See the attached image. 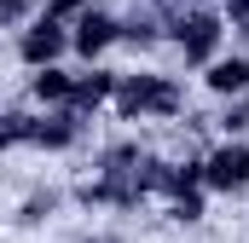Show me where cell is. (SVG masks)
Masks as SVG:
<instances>
[{"label": "cell", "mask_w": 249, "mask_h": 243, "mask_svg": "<svg viewBox=\"0 0 249 243\" xmlns=\"http://www.w3.org/2000/svg\"><path fill=\"white\" fill-rule=\"evenodd\" d=\"M244 104H249V93H244Z\"/></svg>", "instance_id": "obj_17"}, {"label": "cell", "mask_w": 249, "mask_h": 243, "mask_svg": "<svg viewBox=\"0 0 249 243\" xmlns=\"http://www.w3.org/2000/svg\"><path fill=\"white\" fill-rule=\"evenodd\" d=\"M53 208H58V191H35L18 208V226H41V220H53Z\"/></svg>", "instance_id": "obj_12"}, {"label": "cell", "mask_w": 249, "mask_h": 243, "mask_svg": "<svg viewBox=\"0 0 249 243\" xmlns=\"http://www.w3.org/2000/svg\"><path fill=\"white\" fill-rule=\"evenodd\" d=\"M70 87H75V69H64V64H41V69H29V99H35L41 110L70 104Z\"/></svg>", "instance_id": "obj_9"}, {"label": "cell", "mask_w": 249, "mask_h": 243, "mask_svg": "<svg viewBox=\"0 0 249 243\" xmlns=\"http://www.w3.org/2000/svg\"><path fill=\"white\" fill-rule=\"evenodd\" d=\"M110 47H122V17H110L105 0H87V6L70 17V52L81 64H99Z\"/></svg>", "instance_id": "obj_3"}, {"label": "cell", "mask_w": 249, "mask_h": 243, "mask_svg": "<svg viewBox=\"0 0 249 243\" xmlns=\"http://www.w3.org/2000/svg\"><path fill=\"white\" fill-rule=\"evenodd\" d=\"M110 110H116V122H151V116L168 122V116L186 110V93H180V81L162 75V69H127V75H116Z\"/></svg>", "instance_id": "obj_1"}, {"label": "cell", "mask_w": 249, "mask_h": 243, "mask_svg": "<svg viewBox=\"0 0 249 243\" xmlns=\"http://www.w3.org/2000/svg\"><path fill=\"white\" fill-rule=\"evenodd\" d=\"M220 139H249V104L244 99H226V110H220Z\"/></svg>", "instance_id": "obj_11"}, {"label": "cell", "mask_w": 249, "mask_h": 243, "mask_svg": "<svg viewBox=\"0 0 249 243\" xmlns=\"http://www.w3.org/2000/svg\"><path fill=\"white\" fill-rule=\"evenodd\" d=\"M81 133H87V116L81 110H70V104H58V110H41L35 116V133H29V151H75L81 145Z\"/></svg>", "instance_id": "obj_6"}, {"label": "cell", "mask_w": 249, "mask_h": 243, "mask_svg": "<svg viewBox=\"0 0 249 243\" xmlns=\"http://www.w3.org/2000/svg\"><path fill=\"white\" fill-rule=\"evenodd\" d=\"M203 191H214V197L249 191V139H220L214 151H203Z\"/></svg>", "instance_id": "obj_5"}, {"label": "cell", "mask_w": 249, "mask_h": 243, "mask_svg": "<svg viewBox=\"0 0 249 243\" xmlns=\"http://www.w3.org/2000/svg\"><path fill=\"white\" fill-rule=\"evenodd\" d=\"M64 52H70V17H58V12L41 6L18 29V58L29 64V69H41V64H64Z\"/></svg>", "instance_id": "obj_4"}, {"label": "cell", "mask_w": 249, "mask_h": 243, "mask_svg": "<svg viewBox=\"0 0 249 243\" xmlns=\"http://www.w3.org/2000/svg\"><path fill=\"white\" fill-rule=\"evenodd\" d=\"M162 29H168V23H162L157 12H139V17H127V23H122V41H127V47H157Z\"/></svg>", "instance_id": "obj_10"}, {"label": "cell", "mask_w": 249, "mask_h": 243, "mask_svg": "<svg viewBox=\"0 0 249 243\" xmlns=\"http://www.w3.org/2000/svg\"><path fill=\"white\" fill-rule=\"evenodd\" d=\"M35 17V0H0V23H23Z\"/></svg>", "instance_id": "obj_15"}, {"label": "cell", "mask_w": 249, "mask_h": 243, "mask_svg": "<svg viewBox=\"0 0 249 243\" xmlns=\"http://www.w3.org/2000/svg\"><path fill=\"white\" fill-rule=\"evenodd\" d=\"M168 41L180 47V58H186L191 69H203V64L226 47V17H220V6H186V12H174V17H168Z\"/></svg>", "instance_id": "obj_2"}, {"label": "cell", "mask_w": 249, "mask_h": 243, "mask_svg": "<svg viewBox=\"0 0 249 243\" xmlns=\"http://www.w3.org/2000/svg\"><path fill=\"white\" fill-rule=\"evenodd\" d=\"M0 110H6V104H0Z\"/></svg>", "instance_id": "obj_18"}, {"label": "cell", "mask_w": 249, "mask_h": 243, "mask_svg": "<svg viewBox=\"0 0 249 243\" xmlns=\"http://www.w3.org/2000/svg\"><path fill=\"white\" fill-rule=\"evenodd\" d=\"M203 93L209 99H244L249 93V52H214L203 64Z\"/></svg>", "instance_id": "obj_7"}, {"label": "cell", "mask_w": 249, "mask_h": 243, "mask_svg": "<svg viewBox=\"0 0 249 243\" xmlns=\"http://www.w3.org/2000/svg\"><path fill=\"white\" fill-rule=\"evenodd\" d=\"M168 220H180V226H191V220H203V191H186V197H168Z\"/></svg>", "instance_id": "obj_13"}, {"label": "cell", "mask_w": 249, "mask_h": 243, "mask_svg": "<svg viewBox=\"0 0 249 243\" xmlns=\"http://www.w3.org/2000/svg\"><path fill=\"white\" fill-rule=\"evenodd\" d=\"M110 93H116V69H105V64H87V69L75 75V87H70V110H81V116H99V110H110Z\"/></svg>", "instance_id": "obj_8"}, {"label": "cell", "mask_w": 249, "mask_h": 243, "mask_svg": "<svg viewBox=\"0 0 249 243\" xmlns=\"http://www.w3.org/2000/svg\"><path fill=\"white\" fill-rule=\"evenodd\" d=\"M81 243H116V238H81Z\"/></svg>", "instance_id": "obj_16"}, {"label": "cell", "mask_w": 249, "mask_h": 243, "mask_svg": "<svg viewBox=\"0 0 249 243\" xmlns=\"http://www.w3.org/2000/svg\"><path fill=\"white\" fill-rule=\"evenodd\" d=\"M220 17H226L238 35H249V0H220Z\"/></svg>", "instance_id": "obj_14"}]
</instances>
